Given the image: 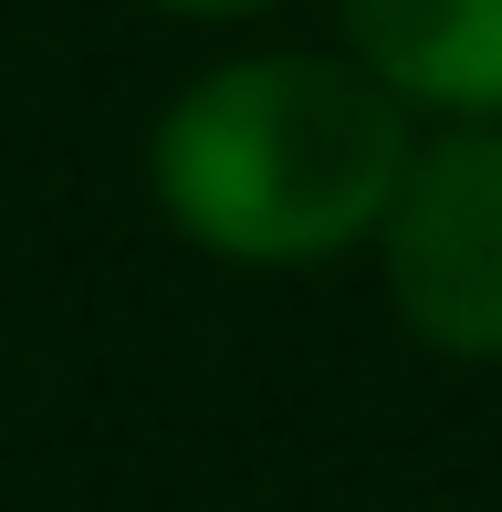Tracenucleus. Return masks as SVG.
<instances>
[{"mask_svg":"<svg viewBox=\"0 0 502 512\" xmlns=\"http://www.w3.org/2000/svg\"><path fill=\"white\" fill-rule=\"evenodd\" d=\"M136 11H168V21H262L283 0H136Z\"/></svg>","mask_w":502,"mask_h":512,"instance_id":"4","label":"nucleus"},{"mask_svg":"<svg viewBox=\"0 0 502 512\" xmlns=\"http://www.w3.org/2000/svg\"><path fill=\"white\" fill-rule=\"evenodd\" d=\"M367 251L408 345L502 366V126H419Z\"/></svg>","mask_w":502,"mask_h":512,"instance_id":"2","label":"nucleus"},{"mask_svg":"<svg viewBox=\"0 0 502 512\" xmlns=\"http://www.w3.org/2000/svg\"><path fill=\"white\" fill-rule=\"evenodd\" d=\"M419 115L367 63L335 53H231L199 63L147 126V189L189 251L231 272H314L377 241L408 178Z\"/></svg>","mask_w":502,"mask_h":512,"instance_id":"1","label":"nucleus"},{"mask_svg":"<svg viewBox=\"0 0 502 512\" xmlns=\"http://www.w3.org/2000/svg\"><path fill=\"white\" fill-rule=\"evenodd\" d=\"M335 32L429 126H502V0H335Z\"/></svg>","mask_w":502,"mask_h":512,"instance_id":"3","label":"nucleus"}]
</instances>
